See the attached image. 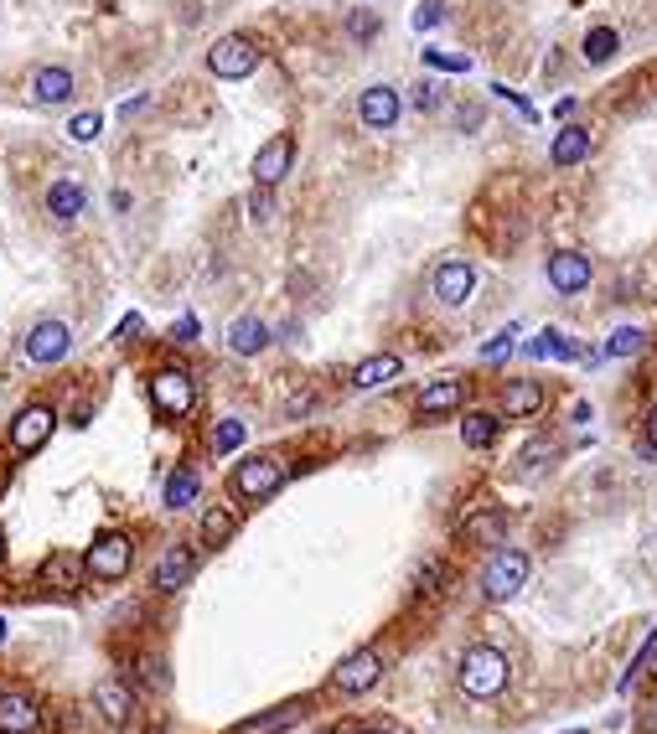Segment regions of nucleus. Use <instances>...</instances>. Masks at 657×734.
I'll return each instance as SVG.
<instances>
[{"instance_id": "obj_20", "label": "nucleus", "mask_w": 657, "mask_h": 734, "mask_svg": "<svg viewBox=\"0 0 657 734\" xmlns=\"http://www.w3.org/2000/svg\"><path fill=\"white\" fill-rule=\"evenodd\" d=\"M502 409H507V419H533L544 409V388L533 378H513L502 388Z\"/></svg>"}, {"instance_id": "obj_1", "label": "nucleus", "mask_w": 657, "mask_h": 734, "mask_svg": "<svg viewBox=\"0 0 657 734\" xmlns=\"http://www.w3.org/2000/svg\"><path fill=\"white\" fill-rule=\"evenodd\" d=\"M285 476H290L285 455H249V461L233 466V497L264 502V497H275L280 486H285Z\"/></svg>"}, {"instance_id": "obj_11", "label": "nucleus", "mask_w": 657, "mask_h": 734, "mask_svg": "<svg viewBox=\"0 0 657 734\" xmlns=\"http://www.w3.org/2000/svg\"><path fill=\"white\" fill-rule=\"evenodd\" d=\"M290 161H295V140L290 135H270L259 145V156H254V187H280Z\"/></svg>"}, {"instance_id": "obj_17", "label": "nucleus", "mask_w": 657, "mask_h": 734, "mask_svg": "<svg viewBox=\"0 0 657 734\" xmlns=\"http://www.w3.org/2000/svg\"><path fill=\"white\" fill-rule=\"evenodd\" d=\"M461 404H466V383H461V378H435V383H425V393H420V414H425V419L451 414V409H461Z\"/></svg>"}, {"instance_id": "obj_42", "label": "nucleus", "mask_w": 657, "mask_h": 734, "mask_svg": "<svg viewBox=\"0 0 657 734\" xmlns=\"http://www.w3.org/2000/svg\"><path fill=\"white\" fill-rule=\"evenodd\" d=\"M114 336H119V342H135V336H140V316H125L114 326Z\"/></svg>"}, {"instance_id": "obj_39", "label": "nucleus", "mask_w": 657, "mask_h": 734, "mask_svg": "<svg viewBox=\"0 0 657 734\" xmlns=\"http://www.w3.org/2000/svg\"><path fill=\"white\" fill-rule=\"evenodd\" d=\"M414 109H420V114H435L440 109V83H414Z\"/></svg>"}, {"instance_id": "obj_4", "label": "nucleus", "mask_w": 657, "mask_h": 734, "mask_svg": "<svg viewBox=\"0 0 657 734\" xmlns=\"http://www.w3.org/2000/svg\"><path fill=\"white\" fill-rule=\"evenodd\" d=\"M151 404L166 419H182L197 404V383H192L187 367H156V373H151Z\"/></svg>"}, {"instance_id": "obj_8", "label": "nucleus", "mask_w": 657, "mask_h": 734, "mask_svg": "<svg viewBox=\"0 0 657 734\" xmlns=\"http://www.w3.org/2000/svg\"><path fill=\"white\" fill-rule=\"evenodd\" d=\"M404 114V99L394 83H373L363 88V99H357V119H363V130H394Z\"/></svg>"}, {"instance_id": "obj_6", "label": "nucleus", "mask_w": 657, "mask_h": 734, "mask_svg": "<svg viewBox=\"0 0 657 734\" xmlns=\"http://www.w3.org/2000/svg\"><path fill=\"white\" fill-rule=\"evenodd\" d=\"M83 559H88V574L104 579V585H114V579H125V574H130L135 543H130V533H99L94 548H88Z\"/></svg>"}, {"instance_id": "obj_22", "label": "nucleus", "mask_w": 657, "mask_h": 734, "mask_svg": "<svg viewBox=\"0 0 657 734\" xmlns=\"http://www.w3.org/2000/svg\"><path fill=\"white\" fill-rule=\"evenodd\" d=\"M37 729V703L26 693H0V734H32Z\"/></svg>"}, {"instance_id": "obj_49", "label": "nucleus", "mask_w": 657, "mask_h": 734, "mask_svg": "<svg viewBox=\"0 0 657 734\" xmlns=\"http://www.w3.org/2000/svg\"><path fill=\"white\" fill-rule=\"evenodd\" d=\"M570 734H585V729H570Z\"/></svg>"}, {"instance_id": "obj_44", "label": "nucleus", "mask_w": 657, "mask_h": 734, "mask_svg": "<svg viewBox=\"0 0 657 734\" xmlns=\"http://www.w3.org/2000/svg\"><path fill=\"white\" fill-rule=\"evenodd\" d=\"M145 104H151V99H145V94H140V99H125V109H119V114H125V119H135V114H140Z\"/></svg>"}, {"instance_id": "obj_9", "label": "nucleus", "mask_w": 657, "mask_h": 734, "mask_svg": "<svg viewBox=\"0 0 657 734\" xmlns=\"http://www.w3.org/2000/svg\"><path fill=\"white\" fill-rule=\"evenodd\" d=\"M73 352V331L63 326V321H37L32 331H26V357H32L37 367H57V362H63Z\"/></svg>"}, {"instance_id": "obj_14", "label": "nucleus", "mask_w": 657, "mask_h": 734, "mask_svg": "<svg viewBox=\"0 0 657 734\" xmlns=\"http://www.w3.org/2000/svg\"><path fill=\"white\" fill-rule=\"evenodd\" d=\"M192 569H197V554L187 543H171L166 554L156 559V569H151V585L156 590H182L187 579H192Z\"/></svg>"}, {"instance_id": "obj_33", "label": "nucleus", "mask_w": 657, "mask_h": 734, "mask_svg": "<svg viewBox=\"0 0 657 734\" xmlns=\"http://www.w3.org/2000/svg\"><path fill=\"white\" fill-rule=\"evenodd\" d=\"M642 347H647V336H642L637 326H616L611 342H606V357H637Z\"/></svg>"}, {"instance_id": "obj_45", "label": "nucleus", "mask_w": 657, "mask_h": 734, "mask_svg": "<svg viewBox=\"0 0 657 734\" xmlns=\"http://www.w3.org/2000/svg\"><path fill=\"white\" fill-rule=\"evenodd\" d=\"M647 445H652V450H657V409H652V414H647Z\"/></svg>"}, {"instance_id": "obj_15", "label": "nucleus", "mask_w": 657, "mask_h": 734, "mask_svg": "<svg viewBox=\"0 0 657 734\" xmlns=\"http://www.w3.org/2000/svg\"><path fill=\"white\" fill-rule=\"evenodd\" d=\"M549 285H554L559 295H580V290L590 285V259L575 254V249L554 254V259H549Z\"/></svg>"}, {"instance_id": "obj_35", "label": "nucleus", "mask_w": 657, "mask_h": 734, "mask_svg": "<svg viewBox=\"0 0 657 734\" xmlns=\"http://www.w3.org/2000/svg\"><path fill=\"white\" fill-rule=\"evenodd\" d=\"M425 68H440V73H466L471 57L466 52H440V47H425Z\"/></svg>"}, {"instance_id": "obj_36", "label": "nucleus", "mask_w": 657, "mask_h": 734, "mask_svg": "<svg viewBox=\"0 0 657 734\" xmlns=\"http://www.w3.org/2000/svg\"><path fill=\"white\" fill-rule=\"evenodd\" d=\"M347 37H352V42L378 37V16H373V11H352V16H347Z\"/></svg>"}, {"instance_id": "obj_2", "label": "nucleus", "mask_w": 657, "mask_h": 734, "mask_svg": "<svg viewBox=\"0 0 657 734\" xmlns=\"http://www.w3.org/2000/svg\"><path fill=\"white\" fill-rule=\"evenodd\" d=\"M259 63H264V52H259V42L254 37H218L213 47H207V73L213 78H223V83H238V78H249V73H259Z\"/></svg>"}, {"instance_id": "obj_18", "label": "nucleus", "mask_w": 657, "mask_h": 734, "mask_svg": "<svg viewBox=\"0 0 657 734\" xmlns=\"http://www.w3.org/2000/svg\"><path fill=\"white\" fill-rule=\"evenodd\" d=\"M264 347H270V326H264L259 316H238L228 326V352L233 357H259Z\"/></svg>"}, {"instance_id": "obj_28", "label": "nucleus", "mask_w": 657, "mask_h": 734, "mask_svg": "<svg viewBox=\"0 0 657 734\" xmlns=\"http://www.w3.org/2000/svg\"><path fill=\"white\" fill-rule=\"evenodd\" d=\"M502 533H507V512H497V507L466 517V538L471 543H502Z\"/></svg>"}, {"instance_id": "obj_34", "label": "nucleus", "mask_w": 657, "mask_h": 734, "mask_svg": "<svg viewBox=\"0 0 657 734\" xmlns=\"http://www.w3.org/2000/svg\"><path fill=\"white\" fill-rule=\"evenodd\" d=\"M104 135V119L94 114V109H83V114H73L68 119V140H78V145H94Z\"/></svg>"}, {"instance_id": "obj_21", "label": "nucleus", "mask_w": 657, "mask_h": 734, "mask_svg": "<svg viewBox=\"0 0 657 734\" xmlns=\"http://www.w3.org/2000/svg\"><path fill=\"white\" fill-rule=\"evenodd\" d=\"M83 574H88V559H78V554H52L42 564V579H47L52 590H63V595L83 590Z\"/></svg>"}, {"instance_id": "obj_25", "label": "nucleus", "mask_w": 657, "mask_h": 734, "mask_svg": "<svg viewBox=\"0 0 657 734\" xmlns=\"http://www.w3.org/2000/svg\"><path fill=\"white\" fill-rule=\"evenodd\" d=\"M580 52H585V63L601 68V63H611V57L621 52V32H616V26H590L585 42H580Z\"/></svg>"}, {"instance_id": "obj_13", "label": "nucleus", "mask_w": 657, "mask_h": 734, "mask_svg": "<svg viewBox=\"0 0 657 734\" xmlns=\"http://www.w3.org/2000/svg\"><path fill=\"white\" fill-rule=\"evenodd\" d=\"M73 94H78V78H73V68H63V63H47V68H37V73H32V104L52 109V104H68Z\"/></svg>"}, {"instance_id": "obj_48", "label": "nucleus", "mask_w": 657, "mask_h": 734, "mask_svg": "<svg viewBox=\"0 0 657 734\" xmlns=\"http://www.w3.org/2000/svg\"><path fill=\"white\" fill-rule=\"evenodd\" d=\"M0 636H6V621H0Z\"/></svg>"}, {"instance_id": "obj_41", "label": "nucleus", "mask_w": 657, "mask_h": 734, "mask_svg": "<svg viewBox=\"0 0 657 734\" xmlns=\"http://www.w3.org/2000/svg\"><path fill=\"white\" fill-rule=\"evenodd\" d=\"M270 192H275V187H254V197H249L254 223H264V218H270Z\"/></svg>"}, {"instance_id": "obj_5", "label": "nucleus", "mask_w": 657, "mask_h": 734, "mask_svg": "<svg viewBox=\"0 0 657 734\" xmlns=\"http://www.w3.org/2000/svg\"><path fill=\"white\" fill-rule=\"evenodd\" d=\"M523 585H528V554H518V548H497V554L487 559V569H482V595L487 600H513Z\"/></svg>"}, {"instance_id": "obj_19", "label": "nucleus", "mask_w": 657, "mask_h": 734, "mask_svg": "<svg viewBox=\"0 0 657 734\" xmlns=\"http://www.w3.org/2000/svg\"><path fill=\"white\" fill-rule=\"evenodd\" d=\"M585 156H590V130H585V125H564V130L554 135V145H549V161H554L559 171L580 166Z\"/></svg>"}, {"instance_id": "obj_32", "label": "nucleus", "mask_w": 657, "mask_h": 734, "mask_svg": "<svg viewBox=\"0 0 657 734\" xmlns=\"http://www.w3.org/2000/svg\"><path fill=\"white\" fill-rule=\"evenodd\" d=\"M249 440V430H244V419H218L213 430H207V445H213L218 455H228V450H238Z\"/></svg>"}, {"instance_id": "obj_24", "label": "nucleus", "mask_w": 657, "mask_h": 734, "mask_svg": "<svg viewBox=\"0 0 657 734\" xmlns=\"http://www.w3.org/2000/svg\"><path fill=\"white\" fill-rule=\"evenodd\" d=\"M94 709L109 719V724H125L130 719V709H135V693L119 683V678H104L99 688H94Z\"/></svg>"}, {"instance_id": "obj_23", "label": "nucleus", "mask_w": 657, "mask_h": 734, "mask_svg": "<svg viewBox=\"0 0 657 734\" xmlns=\"http://www.w3.org/2000/svg\"><path fill=\"white\" fill-rule=\"evenodd\" d=\"M404 373V362L394 357V352H378V357H368V362H357L352 367V388H383V383H394Z\"/></svg>"}, {"instance_id": "obj_40", "label": "nucleus", "mask_w": 657, "mask_h": 734, "mask_svg": "<svg viewBox=\"0 0 657 734\" xmlns=\"http://www.w3.org/2000/svg\"><path fill=\"white\" fill-rule=\"evenodd\" d=\"M440 16H445V0H420V11H414V26H420V32H430Z\"/></svg>"}, {"instance_id": "obj_47", "label": "nucleus", "mask_w": 657, "mask_h": 734, "mask_svg": "<svg viewBox=\"0 0 657 734\" xmlns=\"http://www.w3.org/2000/svg\"><path fill=\"white\" fill-rule=\"evenodd\" d=\"M332 734H363V729H357V724H337Z\"/></svg>"}, {"instance_id": "obj_46", "label": "nucleus", "mask_w": 657, "mask_h": 734, "mask_svg": "<svg viewBox=\"0 0 657 734\" xmlns=\"http://www.w3.org/2000/svg\"><path fill=\"white\" fill-rule=\"evenodd\" d=\"M647 662H652V678H657V631H652V641H647Z\"/></svg>"}, {"instance_id": "obj_10", "label": "nucleus", "mask_w": 657, "mask_h": 734, "mask_svg": "<svg viewBox=\"0 0 657 734\" xmlns=\"http://www.w3.org/2000/svg\"><path fill=\"white\" fill-rule=\"evenodd\" d=\"M378 678H383V657H378L373 647H363V652H352V657L332 672V688L347 693V698H357V693H368Z\"/></svg>"}, {"instance_id": "obj_31", "label": "nucleus", "mask_w": 657, "mask_h": 734, "mask_svg": "<svg viewBox=\"0 0 657 734\" xmlns=\"http://www.w3.org/2000/svg\"><path fill=\"white\" fill-rule=\"evenodd\" d=\"M295 719H301V709L295 703H285V709H275V714H259V719H244L233 734H280V729H290Z\"/></svg>"}, {"instance_id": "obj_12", "label": "nucleus", "mask_w": 657, "mask_h": 734, "mask_svg": "<svg viewBox=\"0 0 657 734\" xmlns=\"http://www.w3.org/2000/svg\"><path fill=\"white\" fill-rule=\"evenodd\" d=\"M430 290H435V300H440V305H466V300H471V290H476V269H471L466 259H445V264L435 269Z\"/></svg>"}, {"instance_id": "obj_16", "label": "nucleus", "mask_w": 657, "mask_h": 734, "mask_svg": "<svg viewBox=\"0 0 657 734\" xmlns=\"http://www.w3.org/2000/svg\"><path fill=\"white\" fill-rule=\"evenodd\" d=\"M83 207H88V192L78 187L73 176H57L52 187H47V212H52V223H78Z\"/></svg>"}, {"instance_id": "obj_7", "label": "nucleus", "mask_w": 657, "mask_h": 734, "mask_svg": "<svg viewBox=\"0 0 657 734\" xmlns=\"http://www.w3.org/2000/svg\"><path fill=\"white\" fill-rule=\"evenodd\" d=\"M52 430H57V414H52L47 404H26V409L11 419L6 445H11L16 455H37V450L52 440Z\"/></svg>"}, {"instance_id": "obj_26", "label": "nucleus", "mask_w": 657, "mask_h": 734, "mask_svg": "<svg viewBox=\"0 0 657 734\" xmlns=\"http://www.w3.org/2000/svg\"><path fill=\"white\" fill-rule=\"evenodd\" d=\"M197 492H202V481H197V471H192V466H176V471L166 476V507H171V512L192 507V502H197Z\"/></svg>"}, {"instance_id": "obj_38", "label": "nucleus", "mask_w": 657, "mask_h": 734, "mask_svg": "<svg viewBox=\"0 0 657 734\" xmlns=\"http://www.w3.org/2000/svg\"><path fill=\"white\" fill-rule=\"evenodd\" d=\"M513 336H518V326H507V331H497L492 342L482 347V362H502L507 352H513Z\"/></svg>"}, {"instance_id": "obj_29", "label": "nucleus", "mask_w": 657, "mask_h": 734, "mask_svg": "<svg viewBox=\"0 0 657 734\" xmlns=\"http://www.w3.org/2000/svg\"><path fill=\"white\" fill-rule=\"evenodd\" d=\"M528 357H559V362H570V357H580V347H575L564 331L549 326V331H539V336L528 342Z\"/></svg>"}, {"instance_id": "obj_3", "label": "nucleus", "mask_w": 657, "mask_h": 734, "mask_svg": "<svg viewBox=\"0 0 657 734\" xmlns=\"http://www.w3.org/2000/svg\"><path fill=\"white\" fill-rule=\"evenodd\" d=\"M461 688L471 698H497L507 688V657L497 647H471L461 657Z\"/></svg>"}, {"instance_id": "obj_37", "label": "nucleus", "mask_w": 657, "mask_h": 734, "mask_svg": "<svg viewBox=\"0 0 657 734\" xmlns=\"http://www.w3.org/2000/svg\"><path fill=\"white\" fill-rule=\"evenodd\" d=\"M440 579H445V564L440 559H425L420 579H414V590H420V595H440Z\"/></svg>"}, {"instance_id": "obj_43", "label": "nucleus", "mask_w": 657, "mask_h": 734, "mask_svg": "<svg viewBox=\"0 0 657 734\" xmlns=\"http://www.w3.org/2000/svg\"><path fill=\"white\" fill-rule=\"evenodd\" d=\"M109 207H114V212H130V192L114 187V192H109Z\"/></svg>"}, {"instance_id": "obj_27", "label": "nucleus", "mask_w": 657, "mask_h": 734, "mask_svg": "<svg viewBox=\"0 0 657 734\" xmlns=\"http://www.w3.org/2000/svg\"><path fill=\"white\" fill-rule=\"evenodd\" d=\"M497 430H502V419H497V414H487V409H476V414H466V419H461V440H466L471 450H487V445L497 440Z\"/></svg>"}, {"instance_id": "obj_30", "label": "nucleus", "mask_w": 657, "mask_h": 734, "mask_svg": "<svg viewBox=\"0 0 657 734\" xmlns=\"http://www.w3.org/2000/svg\"><path fill=\"white\" fill-rule=\"evenodd\" d=\"M233 528H238V517H233L228 507H207V512H202V543H207V548H223V543L233 538Z\"/></svg>"}]
</instances>
